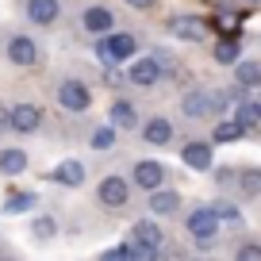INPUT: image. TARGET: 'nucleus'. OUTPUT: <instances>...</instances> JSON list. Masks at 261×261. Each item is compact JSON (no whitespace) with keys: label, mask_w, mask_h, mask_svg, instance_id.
I'll return each instance as SVG.
<instances>
[{"label":"nucleus","mask_w":261,"mask_h":261,"mask_svg":"<svg viewBox=\"0 0 261 261\" xmlns=\"http://www.w3.org/2000/svg\"><path fill=\"white\" fill-rule=\"evenodd\" d=\"M135 50H139V42H135V35H112L108 31L104 39L96 42V58L104 65H123V62H130V58H135Z\"/></svg>","instance_id":"obj_1"},{"label":"nucleus","mask_w":261,"mask_h":261,"mask_svg":"<svg viewBox=\"0 0 261 261\" xmlns=\"http://www.w3.org/2000/svg\"><path fill=\"white\" fill-rule=\"evenodd\" d=\"M130 242H135V257H158V250H162V227L154 219H139L130 227Z\"/></svg>","instance_id":"obj_2"},{"label":"nucleus","mask_w":261,"mask_h":261,"mask_svg":"<svg viewBox=\"0 0 261 261\" xmlns=\"http://www.w3.org/2000/svg\"><path fill=\"white\" fill-rule=\"evenodd\" d=\"M188 234L200 246L212 242V238L219 234V215H215V207H196V212L188 215Z\"/></svg>","instance_id":"obj_3"},{"label":"nucleus","mask_w":261,"mask_h":261,"mask_svg":"<svg viewBox=\"0 0 261 261\" xmlns=\"http://www.w3.org/2000/svg\"><path fill=\"white\" fill-rule=\"evenodd\" d=\"M58 104L65 108V112H89V104H92V92H89V85L85 81H62L58 85Z\"/></svg>","instance_id":"obj_4"},{"label":"nucleus","mask_w":261,"mask_h":261,"mask_svg":"<svg viewBox=\"0 0 261 261\" xmlns=\"http://www.w3.org/2000/svg\"><path fill=\"white\" fill-rule=\"evenodd\" d=\"M169 35L173 39H185V42H204L207 39V19H200V16H173L169 19Z\"/></svg>","instance_id":"obj_5"},{"label":"nucleus","mask_w":261,"mask_h":261,"mask_svg":"<svg viewBox=\"0 0 261 261\" xmlns=\"http://www.w3.org/2000/svg\"><path fill=\"white\" fill-rule=\"evenodd\" d=\"M8 127L19 130V135H31V130L42 127V112L35 104H16V108H8Z\"/></svg>","instance_id":"obj_6"},{"label":"nucleus","mask_w":261,"mask_h":261,"mask_svg":"<svg viewBox=\"0 0 261 261\" xmlns=\"http://www.w3.org/2000/svg\"><path fill=\"white\" fill-rule=\"evenodd\" d=\"M96 196H100V204H104V207H123V204H127V196H130V185L123 177H104L100 188H96Z\"/></svg>","instance_id":"obj_7"},{"label":"nucleus","mask_w":261,"mask_h":261,"mask_svg":"<svg viewBox=\"0 0 261 261\" xmlns=\"http://www.w3.org/2000/svg\"><path fill=\"white\" fill-rule=\"evenodd\" d=\"M127 81L130 85H158L162 81V62L158 58H139V62H130V69H127Z\"/></svg>","instance_id":"obj_8"},{"label":"nucleus","mask_w":261,"mask_h":261,"mask_svg":"<svg viewBox=\"0 0 261 261\" xmlns=\"http://www.w3.org/2000/svg\"><path fill=\"white\" fill-rule=\"evenodd\" d=\"M54 185H65V188H81L85 185V165L81 162H73V158H65V162H58L54 169L46 173Z\"/></svg>","instance_id":"obj_9"},{"label":"nucleus","mask_w":261,"mask_h":261,"mask_svg":"<svg viewBox=\"0 0 261 261\" xmlns=\"http://www.w3.org/2000/svg\"><path fill=\"white\" fill-rule=\"evenodd\" d=\"M8 62L12 65H35V62H39V46H35V39H27V35H12V39H8Z\"/></svg>","instance_id":"obj_10"},{"label":"nucleus","mask_w":261,"mask_h":261,"mask_svg":"<svg viewBox=\"0 0 261 261\" xmlns=\"http://www.w3.org/2000/svg\"><path fill=\"white\" fill-rule=\"evenodd\" d=\"M135 185L146 188V192L162 188L165 185V165L162 162H139V165H135Z\"/></svg>","instance_id":"obj_11"},{"label":"nucleus","mask_w":261,"mask_h":261,"mask_svg":"<svg viewBox=\"0 0 261 261\" xmlns=\"http://www.w3.org/2000/svg\"><path fill=\"white\" fill-rule=\"evenodd\" d=\"M180 158H185V165L188 169H200V173H207L212 169V142H188L185 150H180Z\"/></svg>","instance_id":"obj_12"},{"label":"nucleus","mask_w":261,"mask_h":261,"mask_svg":"<svg viewBox=\"0 0 261 261\" xmlns=\"http://www.w3.org/2000/svg\"><path fill=\"white\" fill-rule=\"evenodd\" d=\"M81 23H85V31H92V35H108L115 27V16L108 8H100V4H92V8H85Z\"/></svg>","instance_id":"obj_13"},{"label":"nucleus","mask_w":261,"mask_h":261,"mask_svg":"<svg viewBox=\"0 0 261 261\" xmlns=\"http://www.w3.org/2000/svg\"><path fill=\"white\" fill-rule=\"evenodd\" d=\"M142 139L150 142V146H169L173 142V123L169 119H146V127H142Z\"/></svg>","instance_id":"obj_14"},{"label":"nucleus","mask_w":261,"mask_h":261,"mask_svg":"<svg viewBox=\"0 0 261 261\" xmlns=\"http://www.w3.org/2000/svg\"><path fill=\"white\" fill-rule=\"evenodd\" d=\"M108 112H112V127H115V130H130V127H139V115H135L139 108L130 104V100H115Z\"/></svg>","instance_id":"obj_15"},{"label":"nucleus","mask_w":261,"mask_h":261,"mask_svg":"<svg viewBox=\"0 0 261 261\" xmlns=\"http://www.w3.org/2000/svg\"><path fill=\"white\" fill-rule=\"evenodd\" d=\"M58 0H27V19L31 23H54L58 19Z\"/></svg>","instance_id":"obj_16"},{"label":"nucleus","mask_w":261,"mask_h":261,"mask_svg":"<svg viewBox=\"0 0 261 261\" xmlns=\"http://www.w3.org/2000/svg\"><path fill=\"white\" fill-rule=\"evenodd\" d=\"M177 207H180L177 192H169V188H154V192H150V212L154 215H173Z\"/></svg>","instance_id":"obj_17"},{"label":"nucleus","mask_w":261,"mask_h":261,"mask_svg":"<svg viewBox=\"0 0 261 261\" xmlns=\"http://www.w3.org/2000/svg\"><path fill=\"white\" fill-rule=\"evenodd\" d=\"M23 169H27V154L23 150H16V146L0 150V173H4V177H19Z\"/></svg>","instance_id":"obj_18"},{"label":"nucleus","mask_w":261,"mask_h":261,"mask_svg":"<svg viewBox=\"0 0 261 261\" xmlns=\"http://www.w3.org/2000/svg\"><path fill=\"white\" fill-rule=\"evenodd\" d=\"M234 81H238V89H257L261 85V62H234Z\"/></svg>","instance_id":"obj_19"},{"label":"nucleus","mask_w":261,"mask_h":261,"mask_svg":"<svg viewBox=\"0 0 261 261\" xmlns=\"http://www.w3.org/2000/svg\"><path fill=\"white\" fill-rule=\"evenodd\" d=\"M35 204H39L35 192H12L8 200H4V215H23V212H31Z\"/></svg>","instance_id":"obj_20"},{"label":"nucleus","mask_w":261,"mask_h":261,"mask_svg":"<svg viewBox=\"0 0 261 261\" xmlns=\"http://www.w3.org/2000/svg\"><path fill=\"white\" fill-rule=\"evenodd\" d=\"M246 135V127L238 119H227V123H215V130H212V142H238Z\"/></svg>","instance_id":"obj_21"},{"label":"nucleus","mask_w":261,"mask_h":261,"mask_svg":"<svg viewBox=\"0 0 261 261\" xmlns=\"http://www.w3.org/2000/svg\"><path fill=\"white\" fill-rule=\"evenodd\" d=\"M238 50H242V46H238V39H234V35H227V39L215 42V62H219V65H234L238 62Z\"/></svg>","instance_id":"obj_22"},{"label":"nucleus","mask_w":261,"mask_h":261,"mask_svg":"<svg viewBox=\"0 0 261 261\" xmlns=\"http://www.w3.org/2000/svg\"><path fill=\"white\" fill-rule=\"evenodd\" d=\"M234 119L242 123L246 130H257V127H261V104H253V100H246V104H238Z\"/></svg>","instance_id":"obj_23"},{"label":"nucleus","mask_w":261,"mask_h":261,"mask_svg":"<svg viewBox=\"0 0 261 261\" xmlns=\"http://www.w3.org/2000/svg\"><path fill=\"white\" fill-rule=\"evenodd\" d=\"M31 234L39 238V242H50V238L58 234V219L54 215H39V219L31 223Z\"/></svg>","instance_id":"obj_24"},{"label":"nucleus","mask_w":261,"mask_h":261,"mask_svg":"<svg viewBox=\"0 0 261 261\" xmlns=\"http://www.w3.org/2000/svg\"><path fill=\"white\" fill-rule=\"evenodd\" d=\"M112 146H115V127L92 130V150H112Z\"/></svg>","instance_id":"obj_25"},{"label":"nucleus","mask_w":261,"mask_h":261,"mask_svg":"<svg viewBox=\"0 0 261 261\" xmlns=\"http://www.w3.org/2000/svg\"><path fill=\"white\" fill-rule=\"evenodd\" d=\"M242 192H246V196H257V192H261V169L242 173Z\"/></svg>","instance_id":"obj_26"},{"label":"nucleus","mask_w":261,"mask_h":261,"mask_svg":"<svg viewBox=\"0 0 261 261\" xmlns=\"http://www.w3.org/2000/svg\"><path fill=\"white\" fill-rule=\"evenodd\" d=\"M215 27H219V31H227V35H234L238 27H242V16H234V12H227V16H215Z\"/></svg>","instance_id":"obj_27"},{"label":"nucleus","mask_w":261,"mask_h":261,"mask_svg":"<svg viewBox=\"0 0 261 261\" xmlns=\"http://www.w3.org/2000/svg\"><path fill=\"white\" fill-rule=\"evenodd\" d=\"M215 215H219V223H242L234 204H215Z\"/></svg>","instance_id":"obj_28"},{"label":"nucleus","mask_w":261,"mask_h":261,"mask_svg":"<svg viewBox=\"0 0 261 261\" xmlns=\"http://www.w3.org/2000/svg\"><path fill=\"white\" fill-rule=\"evenodd\" d=\"M104 257L112 261V257H135V242H119V246H112V250H104Z\"/></svg>","instance_id":"obj_29"},{"label":"nucleus","mask_w":261,"mask_h":261,"mask_svg":"<svg viewBox=\"0 0 261 261\" xmlns=\"http://www.w3.org/2000/svg\"><path fill=\"white\" fill-rule=\"evenodd\" d=\"M238 257H242V261H261V246H257V242L238 246Z\"/></svg>","instance_id":"obj_30"},{"label":"nucleus","mask_w":261,"mask_h":261,"mask_svg":"<svg viewBox=\"0 0 261 261\" xmlns=\"http://www.w3.org/2000/svg\"><path fill=\"white\" fill-rule=\"evenodd\" d=\"M127 4H130V8H139V12H146V8H154L158 0H127Z\"/></svg>","instance_id":"obj_31"},{"label":"nucleus","mask_w":261,"mask_h":261,"mask_svg":"<svg viewBox=\"0 0 261 261\" xmlns=\"http://www.w3.org/2000/svg\"><path fill=\"white\" fill-rule=\"evenodd\" d=\"M0 127H8V108H0Z\"/></svg>","instance_id":"obj_32"},{"label":"nucleus","mask_w":261,"mask_h":261,"mask_svg":"<svg viewBox=\"0 0 261 261\" xmlns=\"http://www.w3.org/2000/svg\"><path fill=\"white\" fill-rule=\"evenodd\" d=\"M246 4H261V0H246Z\"/></svg>","instance_id":"obj_33"}]
</instances>
